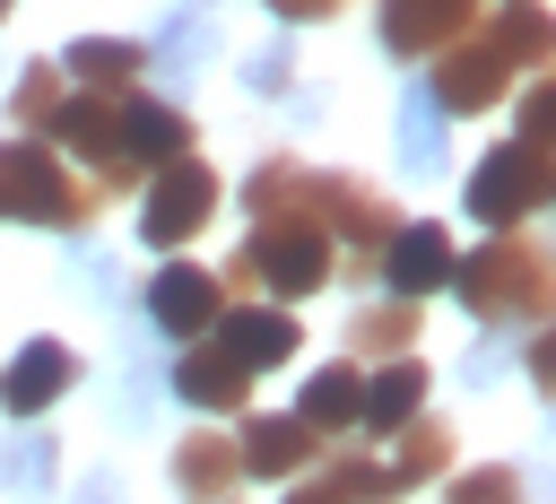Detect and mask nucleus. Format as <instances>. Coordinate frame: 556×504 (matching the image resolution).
<instances>
[{"mask_svg":"<svg viewBox=\"0 0 556 504\" xmlns=\"http://www.w3.org/2000/svg\"><path fill=\"white\" fill-rule=\"evenodd\" d=\"M547 113H556V96L530 87V96H521V139H530V148H547Z\"/></svg>","mask_w":556,"mask_h":504,"instance_id":"obj_29","label":"nucleus"},{"mask_svg":"<svg viewBox=\"0 0 556 504\" xmlns=\"http://www.w3.org/2000/svg\"><path fill=\"white\" fill-rule=\"evenodd\" d=\"M417 408H426V365H417V356H391V365L356 391V426H365V434H400Z\"/></svg>","mask_w":556,"mask_h":504,"instance_id":"obj_17","label":"nucleus"},{"mask_svg":"<svg viewBox=\"0 0 556 504\" xmlns=\"http://www.w3.org/2000/svg\"><path fill=\"white\" fill-rule=\"evenodd\" d=\"M96 200L87 191H70V174H61V156L43 148V139H9L0 148V217H35V226H78Z\"/></svg>","mask_w":556,"mask_h":504,"instance_id":"obj_4","label":"nucleus"},{"mask_svg":"<svg viewBox=\"0 0 556 504\" xmlns=\"http://www.w3.org/2000/svg\"><path fill=\"white\" fill-rule=\"evenodd\" d=\"M400 165L408 174H434L443 165V104L426 96V78L400 96Z\"/></svg>","mask_w":556,"mask_h":504,"instance_id":"obj_21","label":"nucleus"},{"mask_svg":"<svg viewBox=\"0 0 556 504\" xmlns=\"http://www.w3.org/2000/svg\"><path fill=\"white\" fill-rule=\"evenodd\" d=\"M469 17H478V0H382V52L426 61L452 35H469Z\"/></svg>","mask_w":556,"mask_h":504,"instance_id":"obj_11","label":"nucleus"},{"mask_svg":"<svg viewBox=\"0 0 556 504\" xmlns=\"http://www.w3.org/2000/svg\"><path fill=\"white\" fill-rule=\"evenodd\" d=\"M9 9H17V0H0V17H9Z\"/></svg>","mask_w":556,"mask_h":504,"instance_id":"obj_34","label":"nucleus"},{"mask_svg":"<svg viewBox=\"0 0 556 504\" xmlns=\"http://www.w3.org/2000/svg\"><path fill=\"white\" fill-rule=\"evenodd\" d=\"M252 87H261V96H278V87H287V43H269V52L252 61Z\"/></svg>","mask_w":556,"mask_h":504,"instance_id":"obj_30","label":"nucleus"},{"mask_svg":"<svg viewBox=\"0 0 556 504\" xmlns=\"http://www.w3.org/2000/svg\"><path fill=\"white\" fill-rule=\"evenodd\" d=\"M547 191H556V156L530 148V139H513V148H495V156L469 174V217H486V226H521Z\"/></svg>","mask_w":556,"mask_h":504,"instance_id":"obj_5","label":"nucleus"},{"mask_svg":"<svg viewBox=\"0 0 556 504\" xmlns=\"http://www.w3.org/2000/svg\"><path fill=\"white\" fill-rule=\"evenodd\" d=\"M0 478H9V487H26V495H43V487H52V434H43V426H26V434L9 443V461H0Z\"/></svg>","mask_w":556,"mask_h":504,"instance_id":"obj_27","label":"nucleus"},{"mask_svg":"<svg viewBox=\"0 0 556 504\" xmlns=\"http://www.w3.org/2000/svg\"><path fill=\"white\" fill-rule=\"evenodd\" d=\"M452 287L478 322H539L547 313V252L513 226H495V243H478L469 261H452Z\"/></svg>","mask_w":556,"mask_h":504,"instance_id":"obj_1","label":"nucleus"},{"mask_svg":"<svg viewBox=\"0 0 556 504\" xmlns=\"http://www.w3.org/2000/svg\"><path fill=\"white\" fill-rule=\"evenodd\" d=\"M61 70H70L78 87H96V96H122V87L148 70V43H122V35H78V43L61 52Z\"/></svg>","mask_w":556,"mask_h":504,"instance_id":"obj_19","label":"nucleus"},{"mask_svg":"<svg viewBox=\"0 0 556 504\" xmlns=\"http://www.w3.org/2000/svg\"><path fill=\"white\" fill-rule=\"evenodd\" d=\"M87 504H113V478H96V487H87Z\"/></svg>","mask_w":556,"mask_h":504,"instance_id":"obj_33","label":"nucleus"},{"mask_svg":"<svg viewBox=\"0 0 556 504\" xmlns=\"http://www.w3.org/2000/svg\"><path fill=\"white\" fill-rule=\"evenodd\" d=\"M356 391H365V374H356V365H321V374L304 382L295 417H304L313 434H330V426H356Z\"/></svg>","mask_w":556,"mask_h":504,"instance_id":"obj_23","label":"nucleus"},{"mask_svg":"<svg viewBox=\"0 0 556 504\" xmlns=\"http://www.w3.org/2000/svg\"><path fill=\"white\" fill-rule=\"evenodd\" d=\"M348 348H356V356H408V348H417V304H408V295L365 304V313L348 322Z\"/></svg>","mask_w":556,"mask_h":504,"instance_id":"obj_22","label":"nucleus"},{"mask_svg":"<svg viewBox=\"0 0 556 504\" xmlns=\"http://www.w3.org/2000/svg\"><path fill=\"white\" fill-rule=\"evenodd\" d=\"M486 43L513 61V70H547V43H556V26H547V9H530V0H513L495 26H486Z\"/></svg>","mask_w":556,"mask_h":504,"instance_id":"obj_24","label":"nucleus"},{"mask_svg":"<svg viewBox=\"0 0 556 504\" xmlns=\"http://www.w3.org/2000/svg\"><path fill=\"white\" fill-rule=\"evenodd\" d=\"M113 130H122V156H130V165H165V156L191 148V122H182L174 104H156V96H122Z\"/></svg>","mask_w":556,"mask_h":504,"instance_id":"obj_16","label":"nucleus"},{"mask_svg":"<svg viewBox=\"0 0 556 504\" xmlns=\"http://www.w3.org/2000/svg\"><path fill=\"white\" fill-rule=\"evenodd\" d=\"M295 217H313L321 235H348L356 243V261H382V243H391V200L382 191H365L356 174H295V200H287Z\"/></svg>","mask_w":556,"mask_h":504,"instance_id":"obj_3","label":"nucleus"},{"mask_svg":"<svg viewBox=\"0 0 556 504\" xmlns=\"http://www.w3.org/2000/svg\"><path fill=\"white\" fill-rule=\"evenodd\" d=\"M443 469H452V426L417 408V417L400 426V452L382 461V478H391V495H408V487H426V478H443Z\"/></svg>","mask_w":556,"mask_h":504,"instance_id":"obj_20","label":"nucleus"},{"mask_svg":"<svg viewBox=\"0 0 556 504\" xmlns=\"http://www.w3.org/2000/svg\"><path fill=\"white\" fill-rule=\"evenodd\" d=\"M287 504H339V495H330V487H304V495H287Z\"/></svg>","mask_w":556,"mask_h":504,"instance_id":"obj_32","label":"nucleus"},{"mask_svg":"<svg viewBox=\"0 0 556 504\" xmlns=\"http://www.w3.org/2000/svg\"><path fill=\"white\" fill-rule=\"evenodd\" d=\"M208 209H217V174L182 148V156L156 165V182H148V200H139V243H191V235L208 226Z\"/></svg>","mask_w":556,"mask_h":504,"instance_id":"obj_6","label":"nucleus"},{"mask_svg":"<svg viewBox=\"0 0 556 504\" xmlns=\"http://www.w3.org/2000/svg\"><path fill=\"white\" fill-rule=\"evenodd\" d=\"M443 504H521V478L513 469H460Z\"/></svg>","mask_w":556,"mask_h":504,"instance_id":"obj_28","label":"nucleus"},{"mask_svg":"<svg viewBox=\"0 0 556 504\" xmlns=\"http://www.w3.org/2000/svg\"><path fill=\"white\" fill-rule=\"evenodd\" d=\"M43 130H52V148H70V156H96V191H104V200L130 182V156H122L113 104H104L96 87H87V96H61V113H52Z\"/></svg>","mask_w":556,"mask_h":504,"instance_id":"obj_7","label":"nucleus"},{"mask_svg":"<svg viewBox=\"0 0 556 504\" xmlns=\"http://www.w3.org/2000/svg\"><path fill=\"white\" fill-rule=\"evenodd\" d=\"M9 113H17V130H43V122L61 113V61H26V70H17Z\"/></svg>","mask_w":556,"mask_h":504,"instance_id":"obj_25","label":"nucleus"},{"mask_svg":"<svg viewBox=\"0 0 556 504\" xmlns=\"http://www.w3.org/2000/svg\"><path fill=\"white\" fill-rule=\"evenodd\" d=\"M235 461H243V478H295L304 461H313V426L287 408V417H252L243 426V443H235Z\"/></svg>","mask_w":556,"mask_h":504,"instance_id":"obj_18","label":"nucleus"},{"mask_svg":"<svg viewBox=\"0 0 556 504\" xmlns=\"http://www.w3.org/2000/svg\"><path fill=\"white\" fill-rule=\"evenodd\" d=\"M504 87H513V61H504L495 43H460V35L434 52V78H426V96H434L443 113H486Z\"/></svg>","mask_w":556,"mask_h":504,"instance_id":"obj_8","label":"nucleus"},{"mask_svg":"<svg viewBox=\"0 0 556 504\" xmlns=\"http://www.w3.org/2000/svg\"><path fill=\"white\" fill-rule=\"evenodd\" d=\"M217 348L235 356V365H252V374H269V365H287L304 339H295V313H269V304H217Z\"/></svg>","mask_w":556,"mask_h":504,"instance_id":"obj_10","label":"nucleus"},{"mask_svg":"<svg viewBox=\"0 0 556 504\" xmlns=\"http://www.w3.org/2000/svg\"><path fill=\"white\" fill-rule=\"evenodd\" d=\"M70 374H78V356H70L61 339H26V348L9 356V374H0V408H9V417H43V408L70 391Z\"/></svg>","mask_w":556,"mask_h":504,"instance_id":"obj_12","label":"nucleus"},{"mask_svg":"<svg viewBox=\"0 0 556 504\" xmlns=\"http://www.w3.org/2000/svg\"><path fill=\"white\" fill-rule=\"evenodd\" d=\"M174 391H182L191 408H208V417H235V408L252 400V365H235V356L208 339V348H191V356L174 365Z\"/></svg>","mask_w":556,"mask_h":504,"instance_id":"obj_15","label":"nucleus"},{"mask_svg":"<svg viewBox=\"0 0 556 504\" xmlns=\"http://www.w3.org/2000/svg\"><path fill=\"white\" fill-rule=\"evenodd\" d=\"M235 269H243V287L269 278L278 295H304V287L330 278V235H321L313 217H295V209H269V217L252 226V243L235 252Z\"/></svg>","mask_w":556,"mask_h":504,"instance_id":"obj_2","label":"nucleus"},{"mask_svg":"<svg viewBox=\"0 0 556 504\" xmlns=\"http://www.w3.org/2000/svg\"><path fill=\"white\" fill-rule=\"evenodd\" d=\"M261 9H278V17H330V9H348V0H261Z\"/></svg>","mask_w":556,"mask_h":504,"instance_id":"obj_31","label":"nucleus"},{"mask_svg":"<svg viewBox=\"0 0 556 504\" xmlns=\"http://www.w3.org/2000/svg\"><path fill=\"white\" fill-rule=\"evenodd\" d=\"M321 487H330L339 504H356V495H365V504H391V478H382V461H374V452H339Z\"/></svg>","mask_w":556,"mask_h":504,"instance_id":"obj_26","label":"nucleus"},{"mask_svg":"<svg viewBox=\"0 0 556 504\" xmlns=\"http://www.w3.org/2000/svg\"><path fill=\"white\" fill-rule=\"evenodd\" d=\"M235 478H243V461H235L226 426H191V434L174 443V487H182L191 504H226Z\"/></svg>","mask_w":556,"mask_h":504,"instance_id":"obj_14","label":"nucleus"},{"mask_svg":"<svg viewBox=\"0 0 556 504\" xmlns=\"http://www.w3.org/2000/svg\"><path fill=\"white\" fill-rule=\"evenodd\" d=\"M217 278L208 269H191V261H174V269H156V287H148V313H156V330H174V339H200L208 322H217Z\"/></svg>","mask_w":556,"mask_h":504,"instance_id":"obj_13","label":"nucleus"},{"mask_svg":"<svg viewBox=\"0 0 556 504\" xmlns=\"http://www.w3.org/2000/svg\"><path fill=\"white\" fill-rule=\"evenodd\" d=\"M382 278H391V295L426 304V295L452 278V235H443L434 217H417V226H391V243H382Z\"/></svg>","mask_w":556,"mask_h":504,"instance_id":"obj_9","label":"nucleus"}]
</instances>
